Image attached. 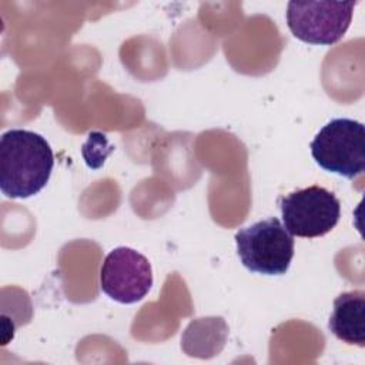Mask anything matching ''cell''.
<instances>
[{"label": "cell", "instance_id": "277c9868", "mask_svg": "<svg viewBox=\"0 0 365 365\" xmlns=\"http://www.w3.org/2000/svg\"><path fill=\"white\" fill-rule=\"evenodd\" d=\"M284 227L291 235L317 238L328 234L339 221L341 202L319 185L292 191L279 197Z\"/></svg>", "mask_w": 365, "mask_h": 365}, {"label": "cell", "instance_id": "ba28073f", "mask_svg": "<svg viewBox=\"0 0 365 365\" xmlns=\"http://www.w3.org/2000/svg\"><path fill=\"white\" fill-rule=\"evenodd\" d=\"M208 338H215V339L225 341V338H227V325H225L222 318H208L207 334L202 332V327H201L200 319L192 321L188 325V328L185 329L184 335L181 336L182 348H184L185 352H188V355L197 356L202 341L208 339Z\"/></svg>", "mask_w": 365, "mask_h": 365}, {"label": "cell", "instance_id": "7a4b0ae2", "mask_svg": "<svg viewBox=\"0 0 365 365\" xmlns=\"http://www.w3.org/2000/svg\"><path fill=\"white\" fill-rule=\"evenodd\" d=\"M242 265L264 275H282L294 258V238L275 217L257 221L235 234Z\"/></svg>", "mask_w": 365, "mask_h": 365}, {"label": "cell", "instance_id": "5b68a950", "mask_svg": "<svg viewBox=\"0 0 365 365\" xmlns=\"http://www.w3.org/2000/svg\"><path fill=\"white\" fill-rule=\"evenodd\" d=\"M355 1H289L287 24L291 33L309 44L331 46L348 30Z\"/></svg>", "mask_w": 365, "mask_h": 365}, {"label": "cell", "instance_id": "3957f363", "mask_svg": "<svg viewBox=\"0 0 365 365\" xmlns=\"http://www.w3.org/2000/svg\"><path fill=\"white\" fill-rule=\"evenodd\" d=\"M315 163L329 173L354 180L365 170V128L352 118H334L311 141Z\"/></svg>", "mask_w": 365, "mask_h": 365}, {"label": "cell", "instance_id": "52a82bcc", "mask_svg": "<svg viewBox=\"0 0 365 365\" xmlns=\"http://www.w3.org/2000/svg\"><path fill=\"white\" fill-rule=\"evenodd\" d=\"M329 331L342 342L365 346V292L361 289L339 294L328 322Z\"/></svg>", "mask_w": 365, "mask_h": 365}, {"label": "cell", "instance_id": "8992f818", "mask_svg": "<svg viewBox=\"0 0 365 365\" xmlns=\"http://www.w3.org/2000/svg\"><path fill=\"white\" fill-rule=\"evenodd\" d=\"M153 285L150 261L138 251L117 247L107 254L100 269L101 291L120 304L141 301Z\"/></svg>", "mask_w": 365, "mask_h": 365}, {"label": "cell", "instance_id": "6da1fadb", "mask_svg": "<svg viewBox=\"0 0 365 365\" xmlns=\"http://www.w3.org/2000/svg\"><path fill=\"white\" fill-rule=\"evenodd\" d=\"M54 155L47 140L34 131L11 128L0 138V190L9 198H29L50 180Z\"/></svg>", "mask_w": 365, "mask_h": 365}]
</instances>
